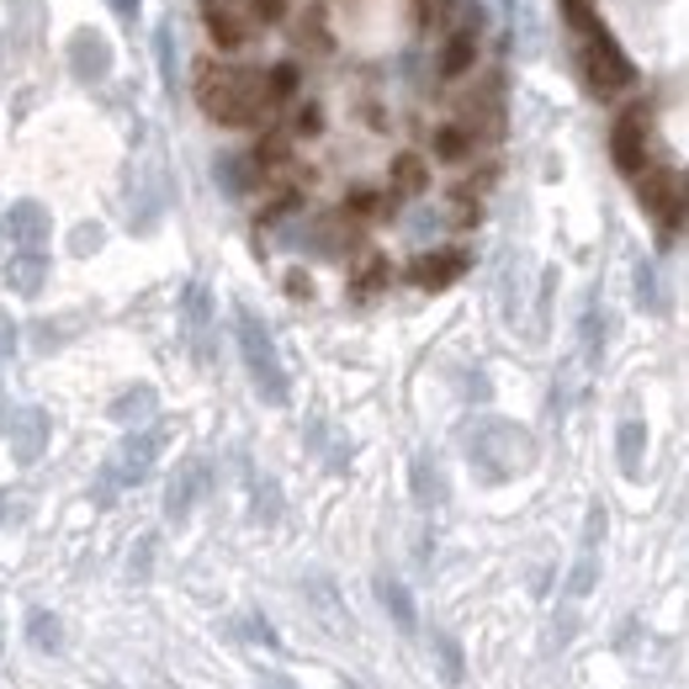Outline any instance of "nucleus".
Segmentation results:
<instances>
[{
  "label": "nucleus",
  "mask_w": 689,
  "mask_h": 689,
  "mask_svg": "<svg viewBox=\"0 0 689 689\" xmlns=\"http://www.w3.org/2000/svg\"><path fill=\"white\" fill-rule=\"evenodd\" d=\"M196 101L217 128H255L271 112V91H265V74L234 70V64H217L202 59L196 64Z\"/></svg>",
  "instance_id": "nucleus-1"
},
{
  "label": "nucleus",
  "mask_w": 689,
  "mask_h": 689,
  "mask_svg": "<svg viewBox=\"0 0 689 689\" xmlns=\"http://www.w3.org/2000/svg\"><path fill=\"white\" fill-rule=\"evenodd\" d=\"M578 64H584V80H589L595 95H620L626 85H637V64L626 59V48L616 43V32L605 22L584 27V53H578Z\"/></svg>",
  "instance_id": "nucleus-2"
},
{
  "label": "nucleus",
  "mask_w": 689,
  "mask_h": 689,
  "mask_svg": "<svg viewBox=\"0 0 689 689\" xmlns=\"http://www.w3.org/2000/svg\"><path fill=\"white\" fill-rule=\"evenodd\" d=\"M234 324H239V356H244V372H250V382L261 387L265 404H286V372H282L276 345H271V334H265V324H261V313H255V308H239Z\"/></svg>",
  "instance_id": "nucleus-3"
},
{
  "label": "nucleus",
  "mask_w": 689,
  "mask_h": 689,
  "mask_svg": "<svg viewBox=\"0 0 689 689\" xmlns=\"http://www.w3.org/2000/svg\"><path fill=\"white\" fill-rule=\"evenodd\" d=\"M610 160H616L620 175H642L647 160H652V107H626L616 118V128H610Z\"/></svg>",
  "instance_id": "nucleus-4"
},
{
  "label": "nucleus",
  "mask_w": 689,
  "mask_h": 689,
  "mask_svg": "<svg viewBox=\"0 0 689 689\" xmlns=\"http://www.w3.org/2000/svg\"><path fill=\"white\" fill-rule=\"evenodd\" d=\"M202 22H207V38L223 53H239V48H250V38H255V27L244 22V11H239L234 0H202Z\"/></svg>",
  "instance_id": "nucleus-5"
},
{
  "label": "nucleus",
  "mask_w": 689,
  "mask_h": 689,
  "mask_svg": "<svg viewBox=\"0 0 689 689\" xmlns=\"http://www.w3.org/2000/svg\"><path fill=\"white\" fill-rule=\"evenodd\" d=\"M637 196H642L647 217H652L658 229H673V223H679V186H673L668 170H642V175H637Z\"/></svg>",
  "instance_id": "nucleus-6"
},
{
  "label": "nucleus",
  "mask_w": 689,
  "mask_h": 689,
  "mask_svg": "<svg viewBox=\"0 0 689 689\" xmlns=\"http://www.w3.org/2000/svg\"><path fill=\"white\" fill-rule=\"evenodd\" d=\"M48 446V414L43 408H22L17 419H11V456H17V467H32Z\"/></svg>",
  "instance_id": "nucleus-7"
},
{
  "label": "nucleus",
  "mask_w": 689,
  "mask_h": 689,
  "mask_svg": "<svg viewBox=\"0 0 689 689\" xmlns=\"http://www.w3.org/2000/svg\"><path fill=\"white\" fill-rule=\"evenodd\" d=\"M6 229H11V239H17V250H43L53 223H48L43 202H17V207L6 213Z\"/></svg>",
  "instance_id": "nucleus-8"
},
{
  "label": "nucleus",
  "mask_w": 689,
  "mask_h": 689,
  "mask_svg": "<svg viewBox=\"0 0 689 689\" xmlns=\"http://www.w3.org/2000/svg\"><path fill=\"white\" fill-rule=\"evenodd\" d=\"M107 64H112V48L101 43V32L80 27V32L70 38V70L80 74V80H101V74H107Z\"/></svg>",
  "instance_id": "nucleus-9"
},
{
  "label": "nucleus",
  "mask_w": 689,
  "mask_h": 689,
  "mask_svg": "<svg viewBox=\"0 0 689 689\" xmlns=\"http://www.w3.org/2000/svg\"><path fill=\"white\" fill-rule=\"evenodd\" d=\"M462 271H467V255H462V250H429V255H419V261L408 265V276L419 286H429V292H435V286H452Z\"/></svg>",
  "instance_id": "nucleus-10"
},
{
  "label": "nucleus",
  "mask_w": 689,
  "mask_h": 689,
  "mask_svg": "<svg viewBox=\"0 0 689 689\" xmlns=\"http://www.w3.org/2000/svg\"><path fill=\"white\" fill-rule=\"evenodd\" d=\"M43 276H48L43 250H17V261L6 265V282H11V292H22V297H38Z\"/></svg>",
  "instance_id": "nucleus-11"
},
{
  "label": "nucleus",
  "mask_w": 689,
  "mask_h": 689,
  "mask_svg": "<svg viewBox=\"0 0 689 689\" xmlns=\"http://www.w3.org/2000/svg\"><path fill=\"white\" fill-rule=\"evenodd\" d=\"M477 133L467 128V122H440L435 128V139H429V149H435V160H446V165H462L467 154H473Z\"/></svg>",
  "instance_id": "nucleus-12"
},
{
  "label": "nucleus",
  "mask_w": 689,
  "mask_h": 689,
  "mask_svg": "<svg viewBox=\"0 0 689 689\" xmlns=\"http://www.w3.org/2000/svg\"><path fill=\"white\" fill-rule=\"evenodd\" d=\"M149 467H154V435H128L118 452V467H112L118 483H139Z\"/></svg>",
  "instance_id": "nucleus-13"
},
{
  "label": "nucleus",
  "mask_w": 689,
  "mask_h": 689,
  "mask_svg": "<svg viewBox=\"0 0 689 689\" xmlns=\"http://www.w3.org/2000/svg\"><path fill=\"white\" fill-rule=\"evenodd\" d=\"M473 64H477V32L473 27H462V32H452L446 48H440V74L456 80V74H467Z\"/></svg>",
  "instance_id": "nucleus-14"
},
{
  "label": "nucleus",
  "mask_w": 689,
  "mask_h": 689,
  "mask_svg": "<svg viewBox=\"0 0 689 689\" xmlns=\"http://www.w3.org/2000/svg\"><path fill=\"white\" fill-rule=\"evenodd\" d=\"M393 191H398V196H425L429 191V165L419 154H398V160H393Z\"/></svg>",
  "instance_id": "nucleus-15"
},
{
  "label": "nucleus",
  "mask_w": 689,
  "mask_h": 689,
  "mask_svg": "<svg viewBox=\"0 0 689 689\" xmlns=\"http://www.w3.org/2000/svg\"><path fill=\"white\" fill-rule=\"evenodd\" d=\"M377 595H382V605H387V616L398 620V626H404V631H414V599H408V589L404 584H393V578H382L377 584Z\"/></svg>",
  "instance_id": "nucleus-16"
},
{
  "label": "nucleus",
  "mask_w": 689,
  "mask_h": 689,
  "mask_svg": "<svg viewBox=\"0 0 689 689\" xmlns=\"http://www.w3.org/2000/svg\"><path fill=\"white\" fill-rule=\"evenodd\" d=\"M196 483H202V467H196V462L175 473V483H170V520H181V515L191 509V499H196Z\"/></svg>",
  "instance_id": "nucleus-17"
},
{
  "label": "nucleus",
  "mask_w": 689,
  "mask_h": 689,
  "mask_svg": "<svg viewBox=\"0 0 689 689\" xmlns=\"http://www.w3.org/2000/svg\"><path fill=\"white\" fill-rule=\"evenodd\" d=\"M265 91H271V107H282V101H292L297 95V64H271L265 70Z\"/></svg>",
  "instance_id": "nucleus-18"
},
{
  "label": "nucleus",
  "mask_w": 689,
  "mask_h": 689,
  "mask_svg": "<svg viewBox=\"0 0 689 689\" xmlns=\"http://www.w3.org/2000/svg\"><path fill=\"white\" fill-rule=\"evenodd\" d=\"M620 467H626V473L642 467V419H626V425H620Z\"/></svg>",
  "instance_id": "nucleus-19"
},
{
  "label": "nucleus",
  "mask_w": 689,
  "mask_h": 689,
  "mask_svg": "<svg viewBox=\"0 0 689 689\" xmlns=\"http://www.w3.org/2000/svg\"><path fill=\"white\" fill-rule=\"evenodd\" d=\"M255 170H261L255 160H239V154H234V160H223V165H217V181H223V186H229V191L239 196V191H250Z\"/></svg>",
  "instance_id": "nucleus-20"
},
{
  "label": "nucleus",
  "mask_w": 689,
  "mask_h": 689,
  "mask_svg": "<svg viewBox=\"0 0 689 689\" xmlns=\"http://www.w3.org/2000/svg\"><path fill=\"white\" fill-rule=\"evenodd\" d=\"M149 408H154V393H149V387H133V393H122L118 404H112V419H128V425H133Z\"/></svg>",
  "instance_id": "nucleus-21"
},
{
  "label": "nucleus",
  "mask_w": 689,
  "mask_h": 689,
  "mask_svg": "<svg viewBox=\"0 0 689 689\" xmlns=\"http://www.w3.org/2000/svg\"><path fill=\"white\" fill-rule=\"evenodd\" d=\"M27 626H32V647H43V652H53V647H59V620L48 616V610H32V620H27Z\"/></svg>",
  "instance_id": "nucleus-22"
},
{
  "label": "nucleus",
  "mask_w": 689,
  "mask_h": 689,
  "mask_svg": "<svg viewBox=\"0 0 689 689\" xmlns=\"http://www.w3.org/2000/svg\"><path fill=\"white\" fill-rule=\"evenodd\" d=\"M244 17L261 27H276V22H286V0H244Z\"/></svg>",
  "instance_id": "nucleus-23"
},
{
  "label": "nucleus",
  "mask_w": 689,
  "mask_h": 689,
  "mask_svg": "<svg viewBox=\"0 0 689 689\" xmlns=\"http://www.w3.org/2000/svg\"><path fill=\"white\" fill-rule=\"evenodd\" d=\"M563 17H568L573 32H584L589 22H599V17H595V0H563Z\"/></svg>",
  "instance_id": "nucleus-24"
},
{
  "label": "nucleus",
  "mask_w": 689,
  "mask_h": 689,
  "mask_svg": "<svg viewBox=\"0 0 689 689\" xmlns=\"http://www.w3.org/2000/svg\"><path fill=\"white\" fill-rule=\"evenodd\" d=\"M382 282H387V265L372 261L366 271H361V282H351V292H356V297H372V292H377Z\"/></svg>",
  "instance_id": "nucleus-25"
},
{
  "label": "nucleus",
  "mask_w": 689,
  "mask_h": 689,
  "mask_svg": "<svg viewBox=\"0 0 689 689\" xmlns=\"http://www.w3.org/2000/svg\"><path fill=\"white\" fill-rule=\"evenodd\" d=\"M435 652H440V663H446V679H462V652H456L452 647V637H440V642H435Z\"/></svg>",
  "instance_id": "nucleus-26"
},
{
  "label": "nucleus",
  "mask_w": 689,
  "mask_h": 689,
  "mask_svg": "<svg viewBox=\"0 0 689 689\" xmlns=\"http://www.w3.org/2000/svg\"><path fill=\"white\" fill-rule=\"evenodd\" d=\"M318 128H324V112H318V107H303V112H297V133H303V139H313V133H318Z\"/></svg>",
  "instance_id": "nucleus-27"
},
{
  "label": "nucleus",
  "mask_w": 689,
  "mask_h": 689,
  "mask_svg": "<svg viewBox=\"0 0 689 689\" xmlns=\"http://www.w3.org/2000/svg\"><path fill=\"white\" fill-rule=\"evenodd\" d=\"M286 286H292V297H308V276H303V271H292V282Z\"/></svg>",
  "instance_id": "nucleus-28"
},
{
  "label": "nucleus",
  "mask_w": 689,
  "mask_h": 689,
  "mask_svg": "<svg viewBox=\"0 0 689 689\" xmlns=\"http://www.w3.org/2000/svg\"><path fill=\"white\" fill-rule=\"evenodd\" d=\"M112 6H118L122 17H139V0H112Z\"/></svg>",
  "instance_id": "nucleus-29"
},
{
  "label": "nucleus",
  "mask_w": 689,
  "mask_h": 689,
  "mask_svg": "<svg viewBox=\"0 0 689 689\" xmlns=\"http://www.w3.org/2000/svg\"><path fill=\"white\" fill-rule=\"evenodd\" d=\"M265 689H297V685H286L282 673H265Z\"/></svg>",
  "instance_id": "nucleus-30"
}]
</instances>
